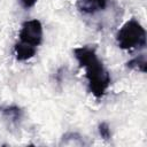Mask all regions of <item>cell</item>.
I'll use <instances>...</instances> for the list:
<instances>
[{"instance_id": "cell-1", "label": "cell", "mask_w": 147, "mask_h": 147, "mask_svg": "<svg viewBox=\"0 0 147 147\" xmlns=\"http://www.w3.org/2000/svg\"><path fill=\"white\" fill-rule=\"evenodd\" d=\"M74 55L79 67L85 70L88 92L95 99L103 98L108 91L111 78L109 71L99 59L95 47L92 45L76 47L74 49Z\"/></svg>"}, {"instance_id": "cell-2", "label": "cell", "mask_w": 147, "mask_h": 147, "mask_svg": "<svg viewBox=\"0 0 147 147\" xmlns=\"http://www.w3.org/2000/svg\"><path fill=\"white\" fill-rule=\"evenodd\" d=\"M115 39L124 51L141 49L146 46V30L138 20L130 18L117 31Z\"/></svg>"}, {"instance_id": "cell-3", "label": "cell", "mask_w": 147, "mask_h": 147, "mask_svg": "<svg viewBox=\"0 0 147 147\" xmlns=\"http://www.w3.org/2000/svg\"><path fill=\"white\" fill-rule=\"evenodd\" d=\"M44 28L39 20H28L23 22L18 31V41L37 47L42 42Z\"/></svg>"}, {"instance_id": "cell-4", "label": "cell", "mask_w": 147, "mask_h": 147, "mask_svg": "<svg viewBox=\"0 0 147 147\" xmlns=\"http://www.w3.org/2000/svg\"><path fill=\"white\" fill-rule=\"evenodd\" d=\"M0 114L13 126H17L23 118V110L15 105L0 107Z\"/></svg>"}, {"instance_id": "cell-5", "label": "cell", "mask_w": 147, "mask_h": 147, "mask_svg": "<svg viewBox=\"0 0 147 147\" xmlns=\"http://www.w3.org/2000/svg\"><path fill=\"white\" fill-rule=\"evenodd\" d=\"M108 6V0H78L77 7L84 14H95Z\"/></svg>"}, {"instance_id": "cell-6", "label": "cell", "mask_w": 147, "mask_h": 147, "mask_svg": "<svg viewBox=\"0 0 147 147\" xmlns=\"http://www.w3.org/2000/svg\"><path fill=\"white\" fill-rule=\"evenodd\" d=\"M37 53V47H33V46H30V45H26V44H23L21 41L16 42L15 46H14V54H15V57L17 61H28L30 59H32Z\"/></svg>"}, {"instance_id": "cell-7", "label": "cell", "mask_w": 147, "mask_h": 147, "mask_svg": "<svg viewBox=\"0 0 147 147\" xmlns=\"http://www.w3.org/2000/svg\"><path fill=\"white\" fill-rule=\"evenodd\" d=\"M147 61H146V55L145 54H140L133 59H131L127 63H126V67L129 69H132V70H136L138 72H141V74H145L147 68Z\"/></svg>"}, {"instance_id": "cell-8", "label": "cell", "mask_w": 147, "mask_h": 147, "mask_svg": "<svg viewBox=\"0 0 147 147\" xmlns=\"http://www.w3.org/2000/svg\"><path fill=\"white\" fill-rule=\"evenodd\" d=\"M60 145L83 146V145H84V140H83V138H82L78 133H76V132H68V133H65V134L62 137Z\"/></svg>"}, {"instance_id": "cell-9", "label": "cell", "mask_w": 147, "mask_h": 147, "mask_svg": "<svg viewBox=\"0 0 147 147\" xmlns=\"http://www.w3.org/2000/svg\"><path fill=\"white\" fill-rule=\"evenodd\" d=\"M99 134L105 140H109L111 138V132H110V127H109L108 123L102 122L99 124Z\"/></svg>"}, {"instance_id": "cell-10", "label": "cell", "mask_w": 147, "mask_h": 147, "mask_svg": "<svg viewBox=\"0 0 147 147\" xmlns=\"http://www.w3.org/2000/svg\"><path fill=\"white\" fill-rule=\"evenodd\" d=\"M18 1H20L21 6H22L23 8L29 9V8L33 7V6L37 3V1H38V0H18Z\"/></svg>"}]
</instances>
